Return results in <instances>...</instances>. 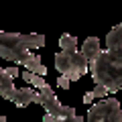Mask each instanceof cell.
I'll use <instances>...</instances> for the list:
<instances>
[{
  "instance_id": "cell-1",
  "label": "cell",
  "mask_w": 122,
  "mask_h": 122,
  "mask_svg": "<svg viewBox=\"0 0 122 122\" xmlns=\"http://www.w3.org/2000/svg\"><path fill=\"white\" fill-rule=\"evenodd\" d=\"M90 69L94 81L106 86L110 94L122 90V47L102 49L90 61Z\"/></svg>"
},
{
  "instance_id": "cell-2",
  "label": "cell",
  "mask_w": 122,
  "mask_h": 122,
  "mask_svg": "<svg viewBox=\"0 0 122 122\" xmlns=\"http://www.w3.org/2000/svg\"><path fill=\"white\" fill-rule=\"evenodd\" d=\"M45 45V35H20V33H2L0 30V57L2 59L20 63L26 55L30 53V49L43 47Z\"/></svg>"
},
{
  "instance_id": "cell-3",
  "label": "cell",
  "mask_w": 122,
  "mask_h": 122,
  "mask_svg": "<svg viewBox=\"0 0 122 122\" xmlns=\"http://www.w3.org/2000/svg\"><path fill=\"white\" fill-rule=\"evenodd\" d=\"M55 67L59 73L67 75L71 81H77L90 67V59L83 55V51L77 49H63L55 55Z\"/></svg>"
},
{
  "instance_id": "cell-4",
  "label": "cell",
  "mask_w": 122,
  "mask_h": 122,
  "mask_svg": "<svg viewBox=\"0 0 122 122\" xmlns=\"http://www.w3.org/2000/svg\"><path fill=\"white\" fill-rule=\"evenodd\" d=\"M86 118L90 122H122V108L116 98H106L92 106Z\"/></svg>"
},
{
  "instance_id": "cell-5",
  "label": "cell",
  "mask_w": 122,
  "mask_h": 122,
  "mask_svg": "<svg viewBox=\"0 0 122 122\" xmlns=\"http://www.w3.org/2000/svg\"><path fill=\"white\" fill-rule=\"evenodd\" d=\"M35 98H37V92L35 90H30V87H14L8 96H6V100L14 102L18 108H25V106L33 104Z\"/></svg>"
},
{
  "instance_id": "cell-6",
  "label": "cell",
  "mask_w": 122,
  "mask_h": 122,
  "mask_svg": "<svg viewBox=\"0 0 122 122\" xmlns=\"http://www.w3.org/2000/svg\"><path fill=\"white\" fill-rule=\"evenodd\" d=\"M18 65H25L26 69L35 71V73H39V75H45V73H47V67H45L43 63H41V57L37 55V53H33V51H30L29 55H26L25 59H22L20 63H18Z\"/></svg>"
},
{
  "instance_id": "cell-7",
  "label": "cell",
  "mask_w": 122,
  "mask_h": 122,
  "mask_svg": "<svg viewBox=\"0 0 122 122\" xmlns=\"http://www.w3.org/2000/svg\"><path fill=\"white\" fill-rule=\"evenodd\" d=\"M83 55L87 57V59H94V57L98 55V53L102 51V47H100V39H98V37H87L86 41H83Z\"/></svg>"
},
{
  "instance_id": "cell-8",
  "label": "cell",
  "mask_w": 122,
  "mask_h": 122,
  "mask_svg": "<svg viewBox=\"0 0 122 122\" xmlns=\"http://www.w3.org/2000/svg\"><path fill=\"white\" fill-rule=\"evenodd\" d=\"M12 79H14V77L8 73V71L0 67V98H2V96L6 98V96L10 94V92L14 90V83H12Z\"/></svg>"
},
{
  "instance_id": "cell-9",
  "label": "cell",
  "mask_w": 122,
  "mask_h": 122,
  "mask_svg": "<svg viewBox=\"0 0 122 122\" xmlns=\"http://www.w3.org/2000/svg\"><path fill=\"white\" fill-rule=\"evenodd\" d=\"M106 47H108V49L122 47V22L118 26H114V29L108 33V37H106Z\"/></svg>"
},
{
  "instance_id": "cell-10",
  "label": "cell",
  "mask_w": 122,
  "mask_h": 122,
  "mask_svg": "<svg viewBox=\"0 0 122 122\" xmlns=\"http://www.w3.org/2000/svg\"><path fill=\"white\" fill-rule=\"evenodd\" d=\"M110 94V90L106 86H102V83H96V87L90 92V94H86L83 96V104H90L92 100H96V98H106Z\"/></svg>"
},
{
  "instance_id": "cell-11",
  "label": "cell",
  "mask_w": 122,
  "mask_h": 122,
  "mask_svg": "<svg viewBox=\"0 0 122 122\" xmlns=\"http://www.w3.org/2000/svg\"><path fill=\"white\" fill-rule=\"evenodd\" d=\"M59 47L61 49H77V39L69 33H63L59 39Z\"/></svg>"
},
{
  "instance_id": "cell-12",
  "label": "cell",
  "mask_w": 122,
  "mask_h": 122,
  "mask_svg": "<svg viewBox=\"0 0 122 122\" xmlns=\"http://www.w3.org/2000/svg\"><path fill=\"white\" fill-rule=\"evenodd\" d=\"M69 83H71V79L67 77V75H63V73H61V77L57 79V86H59L61 90H69Z\"/></svg>"
},
{
  "instance_id": "cell-13",
  "label": "cell",
  "mask_w": 122,
  "mask_h": 122,
  "mask_svg": "<svg viewBox=\"0 0 122 122\" xmlns=\"http://www.w3.org/2000/svg\"><path fill=\"white\" fill-rule=\"evenodd\" d=\"M6 71H8V73L12 75V77H16V75H18V67H16V65H12V67H6Z\"/></svg>"
}]
</instances>
